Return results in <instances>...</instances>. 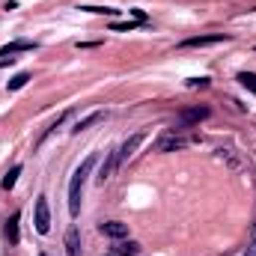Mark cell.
I'll list each match as a JSON object with an SVG mask.
<instances>
[{
  "mask_svg": "<svg viewBox=\"0 0 256 256\" xmlns=\"http://www.w3.org/2000/svg\"><path fill=\"white\" fill-rule=\"evenodd\" d=\"M92 167H95V155L84 158L81 167L72 173V182H69V215H72V218L81 215V191H84V182H86V176L92 173Z\"/></svg>",
  "mask_w": 256,
  "mask_h": 256,
  "instance_id": "cell-1",
  "label": "cell"
},
{
  "mask_svg": "<svg viewBox=\"0 0 256 256\" xmlns=\"http://www.w3.org/2000/svg\"><path fill=\"white\" fill-rule=\"evenodd\" d=\"M182 131H188V128H167L158 140H155V152H179V149H188L191 143H197V137L194 134H182Z\"/></svg>",
  "mask_w": 256,
  "mask_h": 256,
  "instance_id": "cell-2",
  "label": "cell"
},
{
  "mask_svg": "<svg viewBox=\"0 0 256 256\" xmlns=\"http://www.w3.org/2000/svg\"><path fill=\"white\" fill-rule=\"evenodd\" d=\"M33 215H36V233H39V236H48V230H51V209H48V197H39V200H36Z\"/></svg>",
  "mask_w": 256,
  "mask_h": 256,
  "instance_id": "cell-3",
  "label": "cell"
},
{
  "mask_svg": "<svg viewBox=\"0 0 256 256\" xmlns=\"http://www.w3.org/2000/svg\"><path fill=\"white\" fill-rule=\"evenodd\" d=\"M206 116H209V107H191V110H182L179 119H176V128H194V125H200Z\"/></svg>",
  "mask_w": 256,
  "mask_h": 256,
  "instance_id": "cell-4",
  "label": "cell"
},
{
  "mask_svg": "<svg viewBox=\"0 0 256 256\" xmlns=\"http://www.w3.org/2000/svg\"><path fill=\"white\" fill-rule=\"evenodd\" d=\"M116 167H119V149H110L107 155H104V161H101V167H98V176H95V182L98 185H104L113 173H116Z\"/></svg>",
  "mask_w": 256,
  "mask_h": 256,
  "instance_id": "cell-5",
  "label": "cell"
},
{
  "mask_svg": "<svg viewBox=\"0 0 256 256\" xmlns=\"http://www.w3.org/2000/svg\"><path fill=\"white\" fill-rule=\"evenodd\" d=\"M221 42H230L227 33H209V36H194V39H185L182 48H209V45H221Z\"/></svg>",
  "mask_w": 256,
  "mask_h": 256,
  "instance_id": "cell-6",
  "label": "cell"
},
{
  "mask_svg": "<svg viewBox=\"0 0 256 256\" xmlns=\"http://www.w3.org/2000/svg\"><path fill=\"white\" fill-rule=\"evenodd\" d=\"M143 140H146V134H143V131L131 134V137H128V140H125V143L119 146V164H125L128 158H134V152H137V146H140Z\"/></svg>",
  "mask_w": 256,
  "mask_h": 256,
  "instance_id": "cell-7",
  "label": "cell"
},
{
  "mask_svg": "<svg viewBox=\"0 0 256 256\" xmlns=\"http://www.w3.org/2000/svg\"><path fill=\"white\" fill-rule=\"evenodd\" d=\"M215 155H218V161H224L230 170H236V173H239V170H245V161H242V155H239L236 149H230V146H221Z\"/></svg>",
  "mask_w": 256,
  "mask_h": 256,
  "instance_id": "cell-8",
  "label": "cell"
},
{
  "mask_svg": "<svg viewBox=\"0 0 256 256\" xmlns=\"http://www.w3.org/2000/svg\"><path fill=\"white\" fill-rule=\"evenodd\" d=\"M107 239H113V242H119V239H128V224H119V221H107V224H101L98 227Z\"/></svg>",
  "mask_w": 256,
  "mask_h": 256,
  "instance_id": "cell-9",
  "label": "cell"
},
{
  "mask_svg": "<svg viewBox=\"0 0 256 256\" xmlns=\"http://www.w3.org/2000/svg\"><path fill=\"white\" fill-rule=\"evenodd\" d=\"M66 254L81 256V230H78V227H69V230H66Z\"/></svg>",
  "mask_w": 256,
  "mask_h": 256,
  "instance_id": "cell-10",
  "label": "cell"
},
{
  "mask_svg": "<svg viewBox=\"0 0 256 256\" xmlns=\"http://www.w3.org/2000/svg\"><path fill=\"white\" fill-rule=\"evenodd\" d=\"M18 221H21V215H12V218L6 221V227H3V236H6V242H9L12 248L21 242V236H18Z\"/></svg>",
  "mask_w": 256,
  "mask_h": 256,
  "instance_id": "cell-11",
  "label": "cell"
},
{
  "mask_svg": "<svg viewBox=\"0 0 256 256\" xmlns=\"http://www.w3.org/2000/svg\"><path fill=\"white\" fill-rule=\"evenodd\" d=\"M113 254H119V256H140V245H137V242H131V239H119V242L113 245Z\"/></svg>",
  "mask_w": 256,
  "mask_h": 256,
  "instance_id": "cell-12",
  "label": "cell"
},
{
  "mask_svg": "<svg viewBox=\"0 0 256 256\" xmlns=\"http://www.w3.org/2000/svg\"><path fill=\"white\" fill-rule=\"evenodd\" d=\"M18 51H36V42H9L6 48H0V57L9 60V57L18 54Z\"/></svg>",
  "mask_w": 256,
  "mask_h": 256,
  "instance_id": "cell-13",
  "label": "cell"
},
{
  "mask_svg": "<svg viewBox=\"0 0 256 256\" xmlns=\"http://www.w3.org/2000/svg\"><path fill=\"white\" fill-rule=\"evenodd\" d=\"M101 119H104V113H101V110H95V113L84 116V119H81V122H78V125L72 128V134H81V131H86L89 125H95V122H101Z\"/></svg>",
  "mask_w": 256,
  "mask_h": 256,
  "instance_id": "cell-14",
  "label": "cell"
},
{
  "mask_svg": "<svg viewBox=\"0 0 256 256\" xmlns=\"http://www.w3.org/2000/svg\"><path fill=\"white\" fill-rule=\"evenodd\" d=\"M18 176H21V164H15V167H12V170L3 176L0 188H3V191H12V188H15V182H18Z\"/></svg>",
  "mask_w": 256,
  "mask_h": 256,
  "instance_id": "cell-15",
  "label": "cell"
},
{
  "mask_svg": "<svg viewBox=\"0 0 256 256\" xmlns=\"http://www.w3.org/2000/svg\"><path fill=\"white\" fill-rule=\"evenodd\" d=\"M84 12H92V15H107V18H116L119 15V9H113V6H81Z\"/></svg>",
  "mask_w": 256,
  "mask_h": 256,
  "instance_id": "cell-16",
  "label": "cell"
},
{
  "mask_svg": "<svg viewBox=\"0 0 256 256\" xmlns=\"http://www.w3.org/2000/svg\"><path fill=\"white\" fill-rule=\"evenodd\" d=\"M239 84H242L248 92H254L256 95V75L254 72H239Z\"/></svg>",
  "mask_w": 256,
  "mask_h": 256,
  "instance_id": "cell-17",
  "label": "cell"
},
{
  "mask_svg": "<svg viewBox=\"0 0 256 256\" xmlns=\"http://www.w3.org/2000/svg\"><path fill=\"white\" fill-rule=\"evenodd\" d=\"M27 81H30V75H27V72H18L15 78H9V84H6V86H9V89L15 92V89H21V86H27Z\"/></svg>",
  "mask_w": 256,
  "mask_h": 256,
  "instance_id": "cell-18",
  "label": "cell"
},
{
  "mask_svg": "<svg viewBox=\"0 0 256 256\" xmlns=\"http://www.w3.org/2000/svg\"><path fill=\"white\" fill-rule=\"evenodd\" d=\"M137 27H140V21H125V24L113 21V24H110V30H113V33H131V30H137Z\"/></svg>",
  "mask_w": 256,
  "mask_h": 256,
  "instance_id": "cell-19",
  "label": "cell"
},
{
  "mask_svg": "<svg viewBox=\"0 0 256 256\" xmlns=\"http://www.w3.org/2000/svg\"><path fill=\"white\" fill-rule=\"evenodd\" d=\"M66 116H69V113H60V116H57V122H51V125L45 128V134H42V140H39V146H42V143H45V140H48V137H51V134H54V131H57V128L63 125V122H66Z\"/></svg>",
  "mask_w": 256,
  "mask_h": 256,
  "instance_id": "cell-20",
  "label": "cell"
},
{
  "mask_svg": "<svg viewBox=\"0 0 256 256\" xmlns=\"http://www.w3.org/2000/svg\"><path fill=\"white\" fill-rule=\"evenodd\" d=\"M209 84H212L209 78H191V81H188V86H191V89H197V86H203V89H206Z\"/></svg>",
  "mask_w": 256,
  "mask_h": 256,
  "instance_id": "cell-21",
  "label": "cell"
},
{
  "mask_svg": "<svg viewBox=\"0 0 256 256\" xmlns=\"http://www.w3.org/2000/svg\"><path fill=\"white\" fill-rule=\"evenodd\" d=\"M131 15H134V21H140V24H146V12L143 9H128Z\"/></svg>",
  "mask_w": 256,
  "mask_h": 256,
  "instance_id": "cell-22",
  "label": "cell"
},
{
  "mask_svg": "<svg viewBox=\"0 0 256 256\" xmlns=\"http://www.w3.org/2000/svg\"><path fill=\"white\" fill-rule=\"evenodd\" d=\"M104 256H119V254H113V251H110V254H104Z\"/></svg>",
  "mask_w": 256,
  "mask_h": 256,
  "instance_id": "cell-23",
  "label": "cell"
},
{
  "mask_svg": "<svg viewBox=\"0 0 256 256\" xmlns=\"http://www.w3.org/2000/svg\"><path fill=\"white\" fill-rule=\"evenodd\" d=\"M42 256H48V254H42Z\"/></svg>",
  "mask_w": 256,
  "mask_h": 256,
  "instance_id": "cell-24",
  "label": "cell"
}]
</instances>
